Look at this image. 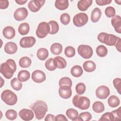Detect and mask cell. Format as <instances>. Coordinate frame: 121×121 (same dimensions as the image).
<instances>
[{
	"instance_id": "cell-48",
	"label": "cell",
	"mask_w": 121,
	"mask_h": 121,
	"mask_svg": "<svg viewBox=\"0 0 121 121\" xmlns=\"http://www.w3.org/2000/svg\"><path fill=\"white\" fill-rule=\"evenodd\" d=\"M9 5V2L7 0H0V9H7Z\"/></svg>"
},
{
	"instance_id": "cell-6",
	"label": "cell",
	"mask_w": 121,
	"mask_h": 121,
	"mask_svg": "<svg viewBox=\"0 0 121 121\" xmlns=\"http://www.w3.org/2000/svg\"><path fill=\"white\" fill-rule=\"evenodd\" d=\"M50 26L48 23L42 22L40 23L36 30V36L39 38H43L50 33Z\"/></svg>"
},
{
	"instance_id": "cell-36",
	"label": "cell",
	"mask_w": 121,
	"mask_h": 121,
	"mask_svg": "<svg viewBox=\"0 0 121 121\" xmlns=\"http://www.w3.org/2000/svg\"><path fill=\"white\" fill-rule=\"evenodd\" d=\"M92 119L91 114L88 112H81L78 115L77 120L80 121H89Z\"/></svg>"
},
{
	"instance_id": "cell-42",
	"label": "cell",
	"mask_w": 121,
	"mask_h": 121,
	"mask_svg": "<svg viewBox=\"0 0 121 121\" xmlns=\"http://www.w3.org/2000/svg\"><path fill=\"white\" fill-rule=\"evenodd\" d=\"M75 89H76V91L78 95H82L85 93L86 91V85L83 83H78L76 85Z\"/></svg>"
},
{
	"instance_id": "cell-21",
	"label": "cell",
	"mask_w": 121,
	"mask_h": 121,
	"mask_svg": "<svg viewBox=\"0 0 121 121\" xmlns=\"http://www.w3.org/2000/svg\"><path fill=\"white\" fill-rule=\"evenodd\" d=\"M102 15L101 9L98 8H95L92 11L91 14V20L93 23L98 22Z\"/></svg>"
},
{
	"instance_id": "cell-25",
	"label": "cell",
	"mask_w": 121,
	"mask_h": 121,
	"mask_svg": "<svg viewBox=\"0 0 121 121\" xmlns=\"http://www.w3.org/2000/svg\"><path fill=\"white\" fill-rule=\"evenodd\" d=\"M83 73L82 67L79 65H75L70 69V73L74 77L78 78L80 77Z\"/></svg>"
},
{
	"instance_id": "cell-9",
	"label": "cell",
	"mask_w": 121,
	"mask_h": 121,
	"mask_svg": "<svg viewBox=\"0 0 121 121\" xmlns=\"http://www.w3.org/2000/svg\"><path fill=\"white\" fill-rule=\"evenodd\" d=\"M109 88L105 86H101L97 88L95 90V95L97 98L100 99H105L110 95Z\"/></svg>"
},
{
	"instance_id": "cell-11",
	"label": "cell",
	"mask_w": 121,
	"mask_h": 121,
	"mask_svg": "<svg viewBox=\"0 0 121 121\" xmlns=\"http://www.w3.org/2000/svg\"><path fill=\"white\" fill-rule=\"evenodd\" d=\"M45 2L44 0H33L29 2L28 7L30 10L33 12H36L40 10Z\"/></svg>"
},
{
	"instance_id": "cell-1",
	"label": "cell",
	"mask_w": 121,
	"mask_h": 121,
	"mask_svg": "<svg viewBox=\"0 0 121 121\" xmlns=\"http://www.w3.org/2000/svg\"><path fill=\"white\" fill-rule=\"evenodd\" d=\"M17 65L14 60L9 59L0 66V72L7 79L11 78L16 71Z\"/></svg>"
},
{
	"instance_id": "cell-27",
	"label": "cell",
	"mask_w": 121,
	"mask_h": 121,
	"mask_svg": "<svg viewBox=\"0 0 121 121\" xmlns=\"http://www.w3.org/2000/svg\"><path fill=\"white\" fill-rule=\"evenodd\" d=\"M30 77L29 72L26 70H20L17 74V78L21 82H25L27 81Z\"/></svg>"
},
{
	"instance_id": "cell-4",
	"label": "cell",
	"mask_w": 121,
	"mask_h": 121,
	"mask_svg": "<svg viewBox=\"0 0 121 121\" xmlns=\"http://www.w3.org/2000/svg\"><path fill=\"white\" fill-rule=\"evenodd\" d=\"M118 38V37L115 35L104 32L100 33L97 35V39L99 42L108 46L115 45Z\"/></svg>"
},
{
	"instance_id": "cell-23",
	"label": "cell",
	"mask_w": 121,
	"mask_h": 121,
	"mask_svg": "<svg viewBox=\"0 0 121 121\" xmlns=\"http://www.w3.org/2000/svg\"><path fill=\"white\" fill-rule=\"evenodd\" d=\"M69 4L68 0H56L55 2V7L60 10L66 9L69 7Z\"/></svg>"
},
{
	"instance_id": "cell-38",
	"label": "cell",
	"mask_w": 121,
	"mask_h": 121,
	"mask_svg": "<svg viewBox=\"0 0 121 121\" xmlns=\"http://www.w3.org/2000/svg\"><path fill=\"white\" fill-rule=\"evenodd\" d=\"M5 116L8 119L13 121L17 118V113L15 110L13 109H9L6 112Z\"/></svg>"
},
{
	"instance_id": "cell-12",
	"label": "cell",
	"mask_w": 121,
	"mask_h": 121,
	"mask_svg": "<svg viewBox=\"0 0 121 121\" xmlns=\"http://www.w3.org/2000/svg\"><path fill=\"white\" fill-rule=\"evenodd\" d=\"M28 15V11L26 8L21 7L17 9L14 13V17L17 21L24 20Z\"/></svg>"
},
{
	"instance_id": "cell-26",
	"label": "cell",
	"mask_w": 121,
	"mask_h": 121,
	"mask_svg": "<svg viewBox=\"0 0 121 121\" xmlns=\"http://www.w3.org/2000/svg\"><path fill=\"white\" fill-rule=\"evenodd\" d=\"M36 55L37 58L41 60H44L49 56V52L47 49L44 48H41L38 50Z\"/></svg>"
},
{
	"instance_id": "cell-3",
	"label": "cell",
	"mask_w": 121,
	"mask_h": 121,
	"mask_svg": "<svg viewBox=\"0 0 121 121\" xmlns=\"http://www.w3.org/2000/svg\"><path fill=\"white\" fill-rule=\"evenodd\" d=\"M72 103L74 106L80 110H84L89 108L90 104L89 99L86 96L75 95L72 99Z\"/></svg>"
},
{
	"instance_id": "cell-35",
	"label": "cell",
	"mask_w": 121,
	"mask_h": 121,
	"mask_svg": "<svg viewBox=\"0 0 121 121\" xmlns=\"http://www.w3.org/2000/svg\"><path fill=\"white\" fill-rule=\"evenodd\" d=\"M96 53L98 56L104 57L107 54L108 50L105 46L100 45L98 46L96 49Z\"/></svg>"
},
{
	"instance_id": "cell-40",
	"label": "cell",
	"mask_w": 121,
	"mask_h": 121,
	"mask_svg": "<svg viewBox=\"0 0 121 121\" xmlns=\"http://www.w3.org/2000/svg\"><path fill=\"white\" fill-rule=\"evenodd\" d=\"M64 53L66 56L68 58L73 57L75 55V49L72 46H67L64 50Z\"/></svg>"
},
{
	"instance_id": "cell-18",
	"label": "cell",
	"mask_w": 121,
	"mask_h": 121,
	"mask_svg": "<svg viewBox=\"0 0 121 121\" xmlns=\"http://www.w3.org/2000/svg\"><path fill=\"white\" fill-rule=\"evenodd\" d=\"M2 34L4 37L8 39L13 38L16 35L15 29L10 26H6L3 30Z\"/></svg>"
},
{
	"instance_id": "cell-20",
	"label": "cell",
	"mask_w": 121,
	"mask_h": 121,
	"mask_svg": "<svg viewBox=\"0 0 121 121\" xmlns=\"http://www.w3.org/2000/svg\"><path fill=\"white\" fill-rule=\"evenodd\" d=\"M54 63L56 68L63 69L67 66V62L65 59L60 56H56L53 59Z\"/></svg>"
},
{
	"instance_id": "cell-14",
	"label": "cell",
	"mask_w": 121,
	"mask_h": 121,
	"mask_svg": "<svg viewBox=\"0 0 121 121\" xmlns=\"http://www.w3.org/2000/svg\"><path fill=\"white\" fill-rule=\"evenodd\" d=\"M59 95L63 99H68L72 95V90L71 87L68 86H60L59 89Z\"/></svg>"
},
{
	"instance_id": "cell-30",
	"label": "cell",
	"mask_w": 121,
	"mask_h": 121,
	"mask_svg": "<svg viewBox=\"0 0 121 121\" xmlns=\"http://www.w3.org/2000/svg\"><path fill=\"white\" fill-rule=\"evenodd\" d=\"M32 60L28 57L24 56L21 58L19 60V65L23 68H27L30 66Z\"/></svg>"
},
{
	"instance_id": "cell-16",
	"label": "cell",
	"mask_w": 121,
	"mask_h": 121,
	"mask_svg": "<svg viewBox=\"0 0 121 121\" xmlns=\"http://www.w3.org/2000/svg\"><path fill=\"white\" fill-rule=\"evenodd\" d=\"M111 23L116 32L121 33V17L119 15H115L111 19Z\"/></svg>"
},
{
	"instance_id": "cell-7",
	"label": "cell",
	"mask_w": 121,
	"mask_h": 121,
	"mask_svg": "<svg viewBox=\"0 0 121 121\" xmlns=\"http://www.w3.org/2000/svg\"><path fill=\"white\" fill-rule=\"evenodd\" d=\"M88 20V17L85 13L80 12L75 15L73 19L74 25L77 27H81L85 25Z\"/></svg>"
},
{
	"instance_id": "cell-46",
	"label": "cell",
	"mask_w": 121,
	"mask_h": 121,
	"mask_svg": "<svg viewBox=\"0 0 121 121\" xmlns=\"http://www.w3.org/2000/svg\"><path fill=\"white\" fill-rule=\"evenodd\" d=\"M99 121H113V116L112 112H107L101 116Z\"/></svg>"
},
{
	"instance_id": "cell-5",
	"label": "cell",
	"mask_w": 121,
	"mask_h": 121,
	"mask_svg": "<svg viewBox=\"0 0 121 121\" xmlns=\"http://www.w3.org/2000/svg\"><path fill=\"white\" fill-rule=\"evenodd\" d=\"M1 98L5 104L9 105H15L17 101V97L16 94L9 89L5 90L2 92Z\"/></svg>"
},
{
	"instance_id": "cell-10",
	"label": "cell",
	"mask_w": 121,
	"mask_h": 121,
	"mask_svg": "<svg viewBox=\"0 0 121 121\" xmlns=\"http://www.w3.org/2000/svg\"><path fill=\"white\" fill-rule=\"evenodd\" d=\"M36 39L33 36H26L22 38L19 42L20 46L24 48L33 47L35 43Z\"/></svg>"
},
{
	"instance_id": "cell-37",
	"label": "cell",
	"mask_w": 121,
	"mask_h": 121,
	"mask_svg": "<svg viewBox=\"0 0 121 121\" xmlns=\"http://www.w3.org/2000/svg\"><path fill=\"white\" fill-rule=\"evenodd\" d=\"M59 85L60 86H68L71 87L72 85V82L71 79L69 78L65 77L61 78L60 79L59 82Z\"/></svg>"
},
{
	"instance_id": "cell-53",
	"label": "cell",
	"mask_w": 121,
	"mask_h": 121,
	"mask_svg": "<svg viewBox=\"0 0 121 121\" xmlns=\"http://www.w3.org/2000/svg\"><path fill=\"white\" fill-rule=\"evenodd\" d=\"M0 79H1V85H0V87H2L3 85L4 84V82H2V81H3L2 77H0Z\"/></svg>"
},
{
	"instance_id": "cell-19",
	"label": "cell",
	"mask_w": 121,
	"mask_h": 121,
	"mask_svg": "<svg viewBox=\"0 0 121 121\" xmlns=\"http://www.w3.org/2000/svg\"><path fill=\"white\" fill-rule=\"evenodd\" d=\"M92 0H81L78 1L77 6L78 9L82 11H86L92 5Z\"/></svg>"
},
{
	"instance_id": "cell-2",
	"label": "cell",
	"mask_w": 121,
	"mask_h": 121,
	"mask_svg": "<svg viewBox=\"0 0 121 121\" xmlns=\"http://www.w3.org/2000/svg\"><path fill=\"white\" fill-rule=\"evenodd\" d=\"M30 108L34 111L36 119H43L48 111V106L46 103L42 100H37L33 104Z\"/></svg>"
},
{
	"instance_id": "cell-8",
	"label": "cell",
	"mask_w": 121,
	"mask_h": 121,
	"mask_svg": "<svg viewBox=\"0 0 121 121\" xmlns=\"http://www.w3.org/2000/svg\"><path fill=\"white\" fill-rule=\"evenodd\" d=\"M78 52L82 58L88 59L93 55V51L91 46L88 45H80L78 48Z\"/></svg>"
},
{
	"instance_id": "cell-50",
	"label": "cell",
	"mask_w": 121,
	"mask_h": 121,
	"mask_svg": "<svg viewBox=\"0 0 121 121\" xmlns=\"http://www.w3.org/2000/svg\"><path fill=\"white\" fill-rule=\"evenodd\" d=\"M55 116L52 114H47L44 120L45 121H55Z\"/></svg>"
},
{
	"instance_id": "cell-51",
	"label": "cell",
	"mask_w": 121,
	"mask_h": 121,
	"mask_svg": "<svg viewBox=\"0 0 121 121\" xmlns=\"http://www.w3.org/2000/svg\"><path fill=\"white\" fill-rule=\"evenodd\" d=\"M116 48L117 50H118L119 52H121V40L120 37H118V40L115 44Z\"/></svg>"
},
{
	"instance_id": "cell-29",
	"label": "cell",
	"mask_w": 121,
	"mask_h": 121,
	"mask_svg": "<svg viewBox=\"0 0 121 121\" xmlns=\"http://www.w3.org/2000/svg\"><path fill=\"white\" fill-rule=\"evenodd\" d=\"M66 114L67 117L72 121H77L78 116V112L73 108L68 109L66 112Z\"/></svg>"
},
{
	"instance_id": "cell-17",
	"label": "cell",
	"mask_w": 121,
	"mask_h": 121,
	"mask_svg": "<svg viewBox=\"0 0 121 121\" xmlns=\"http://www.w3.org/2000/svg\"><path fill=\"white\" fill-rule=\"evenodd\" d=\"M4 51L9 54H13L17 50V46L16 43L9 42L6 43L4 46Z\"/></svg>"
},
{
	"instance_id": "cell-32",
	"label": "cell",
	"mask_w": 121,
	"mask_h": 121,
	"mask_svg": "<svg viewBox=\"0 0 121 121\" xmlns=\"http://www.w3.org/2000/svg\"><path fill=\"white\" fill-rule=\"evenodd\" d=\"M30 30V26L28 23H23L20 24L18 28V31L21 35H26L27 34Z\"/></svg>"
},
{
	"instance_id": "cell-39",
	"label": "cell",
	"mask_w": 121,
	"mask_h": 121,
	"mask_svg": "<svg viewBox=\"0 0 121 121\" xmlns=\"http://www.w3.org/2000/svg\"><path fill=\"white\" fill-rule=\"evenodd\" d=\"M45 67L50 71L54 70L56 69V67L55 66L53 59L52 58L48 59L45 62Z\"/></svg>"
},
{
	"instance_id": "cell-43",
	"label": "cell",
	"mask_w": 121,
	"mask_h": 121,
	"mask_svg": "<svg viewBox=\"0 0 121 121\" xmlns=\"http://www.w3.org/2000/svg\"><path fill=\"white\" fill-rule=\"evenodd\" d=\"M104 13L107 17H113L115 15V9L112 6H109L105 9Z\"/></svg>"
},
{
	"instance_id": "cell-15",
	"label": "cell",
	"mask_w": 121,
	"mask_h": 121,
	"mask_svg": "<svg viewBox=\"0 0 121 121\" xmlns=\"http://www.w3.org/2000/svg\"><path fill=\"white\" fill-rule=\"evenodd\" d=\"M19 117L24 121H28L32 120L34 117V113L32 110L23 109L19 112Z\"/></svg>"
},
{
	"instance_id": "cell-49",
	"label": "cell",
	"mask_w": 121,
	"mask_h": 121,
	"mask_svg": "<svg viewBox=\"0 0 121 121\" xmlns=\"http://www.w3.org/2000/svg\"><path fill=\"white\" fill-rule=\"evenodd\" d=\"M55 121H68L67 118L63 114H58L56 115L55 117Z\"/></svg>"
},
{
	"instance_id": "cell-31",
	"label": "cell",
	"mask_w": 121,
	"mask_h": 121,
	"mask_svg": "<svg viewBox=\"0 0 121 121\" xmlns=\"http://www.w3.org/2000/svg\"><path fill=\"white\" fill-rule=\"evenodd\" d=\"M93 111L96 113H101L104 111V105L100 101H96L93 103L92 105Z\"/></svg>"
},
{
	"instance_id": "cell-24",
	"label": "cell",
	"mask_w": 121,
	"mask_h": 121,
	"mask_svg": "<svg viewBox=\"0 0 121 121\" xmlns=\"http://www.w3.org/2000/svg\"><path fill=\"white\" fill-rule=\"evenodd\" d=\"M52 53L54 55H59L62 51V45L58 43H55L52 44L50 47Z\"/></svg>"
},
{
	"instance_id": "cell-44",
	"label": "cell",
	"mask_w": 121,
	"mask_h": 121,
	"mask_svg": "<svg viewBox=\"0 0 121 121\" xmlns=\"http://www.w3.org/2000/svg\"><path fill=\"white\" fill-rule=\"evenodd\" d=\"M113 84L118 93L121 94V79L119 78H116L113 80Z\"/></svg>"
},
{
	"instance_id": "cell-22",
	"label": "cell",
	"mask_w": 121,
	"mask_h": 121,
	"mask_svg": "<svg viewBox=\"0 0 121 121\" xmlns=\"http://www.w3.org/2000/svg\"><path fill=\"white\" fill-rule=\"evenodd\" d=\"M83 67L86 71L91 72L95 69L96 65L95 63L92 60H86L84 62Z\"/></svg>"
},
{
	"instance_id": "cell-41",
	"label": "cell",
	"mask_w": 121,
	"mask_h": 121,
	"mask_svg": "<svg viewBox=\"0 0 121 121\" xmlns=\"http://www.w3.org/2000/svg\"><path fill=\"white\" fill-rule=\"evenodd\" d=\"M60 21L64 25L69 24L70 21V17L69 15L67 13L62 14L60 17Z\"/></svg>"
},
{
	"instance_id": "cell-13",
	"label": "cell",
	"mask_w": 121,
	"mask_h": 121,
	"mask_svg": "<svg viewBox=\"0 0 121 121\" xmlns=\"http://www.w3.org/2000/svg\"><path fill=\"white\" fill-rule=\"evenodd\" d=\"M32 80L35 83H40L44 81L46 79L45 73L41 70H35L32 74Z\"/></svg>"
},
{
	"instance_id": "cell-34",
	"label": "cell",
	"mask_w": 121,
	"mask_h": 121,
	"mask_svg": "<svg viewBox=\"0 0 121 121\" xmlns=\"http://www.w3.org/2000/svg\"><path fill=\"white\" fill-rule=\"evenodd\" d=\"M50 26V34L54 35L56 34L59 30V26L58 23L54 20H51L48 22Z\"/></svg>"
},
{
	"instance_id": "cell-54",
	"label": "cell",
	"mask_w": 121,
	"mask_h": 121,
	"mask_svg": "<svg viewBox=\"0 0 121 121\" xmlns=\"http://www.w3.org/2000/svg\"><path fill=\"white\" fill-rule=\"evenodd\" d=\"M116 3H117L119 5H121V0H115V1Z\"/></svg>"
},
{
	"instance_id": "cell-28",
	"label": "cell",
	"mask_w": 121,
	"mask_h": 121,
	"mask_svg": "<svg viewBox=\"0 0 121 121\" xmlns=\"http://www.w3.org/2000/svg\"><path fill=\"white\" fill-rule=\"evenodd\" d=\"M108 104L111 107H116L119 105L120 104V100L117 96L112 95L110 96L108 98Z\"/></svg>"
},
{
	"instance_id": "cell-45",
	"label": "cell",
	"mask_w": 121,
	"mask_h": 121,
	"mask_svg": "<svg viewBox=\"0 0 121 121\" xmlns=\"http://www.w3.org/2000/svg\"><path fill=\"white\" fill-rule=\"evenodd\" d=\"M113 116V121H118L121 120V108L119 107L117 109L111 112Z\"/></svg>"
},
{
	"instance_id": "cell-47",
	"label": "cell",
	"mask_w": 121,
	"mask_h": 121,
	"mask_svg": "<svg viewBox=\"0 0 121 121\" xmlns=\"http://www.w3.org/2000/svg\"><path fill=\"white\" fill-rule=\"evenodd\" d=\"M96 3L99 6H104L109 4L112 2L111 0H96Z\"/></svg>"
},
{
	"instance_id": "cell-52",
	"label": "cell",
	"mask_w": 121,
	"mask_h": 121,
	"mask_svg": "<svg viewBox=\"0 0 121 121\" xmlns=\"http://www.w3.org/2000/svg\"><path fill=\"white\" fill-rule=\"evenodd\" d=\"M27 0H15V2L19 5H23L27 2Z\"/></svg>"
},
{
	"instance_id": "cell-33",
	"label": "cell",
	"mask_w": 121,
	"mask_h": 121,
	"mask_svg": "<svg viewBox=\"0 0 121 121\" xmlns=\"http://www.w3.org/2000/svg\"><path fill=\"white\" fill-rule=\"evenodd\" d=\"M10 85L12 88L16 91H19L22 87V83L17 78H14L10 81Z\"/></svg>"
}]
</instances>
